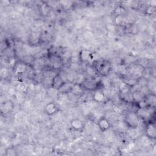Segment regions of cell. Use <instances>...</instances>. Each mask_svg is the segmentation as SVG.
Wrapping results in <instances>:
<instances>
[{"label":"cell","mask_w":156,"mask_h":156,"mask_svg":"<svg viewBox=\"0 0 156 156\" xmlns=\"http://www.w3.org/2000/svg\"><path fill=\"white\" fill-rule=\"evenodd\" d=\"M140 117L137 112H129L125 116V122L126 125L132 129H136L138 126Z\"/></svg>","instance_id":"obj_1"},{"label":"cell","mask_w":156,"mask_h":156,"mask_svg":"<svg viewBox=\"0 0 156 156\" xmlns=\"http://www.w3.org/2000/svg\"><path fill=\"white\" fill-rule=\"evenodd\" d=\"M95 68L98 73L102 76H105L109 73L111 69V65L110 63L107 60H102L97 63Z\"/></svg>","instance_id":"obj_2"},{"label":"cell","mask_w":156,"mask_h":156,"mask_svg":"<svg viewBox=\"0 0 156 156\" xmlns=\"http://www.w3.org/2000/svg\"><path fill=\"white\" fill-rule=\"evenodd\" d=\"M65 82L63 79L59 74H55L53 77L51 87L56 90H58Z\"/></svg>","instance_id":"obj_3"},{"label":"cell","mask_w":156,"mask_h":156,"mask_svg":"<svg viewBox=\"0 0 156 156\" xmlns=\"http://www.w3.org/2000/svg\"><path fill=\"white\" fill-rule=\"evenodd\" d=\"M146 135L151 139H154L156 136L155 126L152 122H149L146 126Z\"/></svg>","instance_id":"obj_4"},{"label":"cell","mask_w":156,"mask_h":156,"mask_svg":"<svg viewBox=\"0 0 156 156\" xmlns=\"http://www.w3.org/2000/svg\"><path fill=\"white\" fill-rule=\"evenodd\" d=\"M92 53L90 50L83 49L79 54V59L81 62L86 63L91 59Z\"/></svg>","instance_id":"obj_5"},{"label":"cell","mask_w":156,"mask_h":156,"mask_svg":"<svg viewBox=\"0 0 156 156\" xmlns=\"http://www.w3.org/2000/svg\"><path fill=\"white\" fill-rule=\"evenodd\" d=\"M70 125L71 128L75 131H81L83 127L84 124L83 122L79 118H74L70 122Z\"/></svg>","instance_id":"obj_6"},{"label":"cell","mask_w":156,"mask_h":156,"mask_svg":"<svg viewBox=\"0 0 156 156\" xmlns=\"http://www.w3.org/2000/svg\"><path fill=\"white\" fill-rule=\"evenodd\" d=\"M82 85L83 87L88 90H94L95 88H97L98 82H96L94 79L91 77V79H85L82 82Z\"/></svg>","instance_id":"obj_7"},{"label":"cell","mask_w":156,"mask_h":156,"mask_svg":"<svg viewBox=\"0 0 156 156\" xmlns=\"http://www.w3.org/2000/svg\"><path fill=\"white\" fill-rule=\"evenodd\" d=\"M58 110V108L57 105L52 102L48 103L44 107V112L48 115H52L56 113Z\"/></svg>","instance_id":"obj_8"},{"label":"cell","mask_w":156,"mask_h":156,"mask_svg":"<svg viewBox=\"0 0 156 156\" xmlns=\"http://www.w3.org/2000/svg\"><path fill=\"white\" fill-rule=\"evenodd\" d=\"M14 105L11 101H6L1 104V111L2 113H9L13 109Z\"/></svg>","instance_id":"obj_9"},{"label":"cell","mask_w":156,"mask_h":156,"mask_svg":"<svg viewBox=\"0 0 156 156\" xmlns=\"http://www.w3.org/2000/svg\"><path fill=\"white\" fill-rule=\"evenodd\" d=\"M98 125L99 126V128L101 129V130L103 132L107 130L110 127V122L105 117H101L98 120Z\"/></svg>","instance_id":"obj_10"},{"label":"cell","mask_w":156,"mask_h":156,"mask_svg":"<svg viewBox=\"0 0 156 156\" xmlns=\"http://www.w3.org/2000/svg\"><path fill=\"white\" fill-rule=\"evenodd\" d=\"M144 100L149 107H153L154 108L155 106V102H156V99H155V95L154 94H147L145 95Z\"/></svg>","instance_id":"obj_11"},{"label":"cell","mask_w":156,"mask_h":156,"mask_svg":"<svg viewBox=\"0 0 156 156\" xmlns=\"http://www.w3.org/2000/svg\"><path fill=\"white\" fill-rule=\"evenodd\" d=\"M132 93L133 102H135L136 104L144 99L145 95L140 90H135L134 91L132 92Z\"/></svg>","instance_id":"obj_12"},{"label":"cell","mask_w":156,"mask_h":156,"mask_svg":"<svg viewBox=\"0 0 156 156\" xmlns=\"http://www.w3.org/2000/svg\"><path fill=\"white\" fill-rule=\"evenodd\" d=\"M93 98L95 101L98 102H102L105 99V94L102 91L100 90H97L93 93Z\"/></svg>","instance_id":"obj_13"},{"label":"cell","mask_w":156,"mask_h":156,"mask_svg":"<svg viewBox=\"0 0 156 156\" xmlns=\"http://www.w3.org/2000/svg\"><path fill=\"white\" fill-rule=\"evenodd\" d=\"M74 84H71L69 82H65L62 87L58 90L61 92L66 93V92H70L72 90Z\"/></svg>","instance_id":"obj_14"},{"label":"cell","mask_w":156,"mask_h":156,"mask_svg":"<svg viewBox=\"0 0 156 156\" xmlns=\"http://www.w3.org/2000/svg\"><path fill=\"white\" fill-rule=\"evenodd\" d=\"M87 73L89 75L90 77L94 78V76L96 74V73L98 72H97L95 67H93L91 65H88L87 67Z\"/></svg>","instance_id":"obj_15"},{"label":"cell","mask_w":156,"mask_h":156,"mask_svg":"<svg viewBox=\"0 0 156 156\" xmlns=\"http://www.w3.org/2000/svg\"><path fill=\"white\" fill-rule=\"evenodd\" d=\"M4 155L5 156H16L17 155V152L13 147H8L5 149Z\"/></svg>","instance_id":"obj_16"},{"label":"cell","mask_w":156,"mask_h":156,"mask_svg":"<svg viewBox=\"0 0 156 156\" xmlns=\"http://www.w3.org/2000/svg\"><path fill=\"white\" fill-rule=\"evenodd\" d=\"M115 23L117 26H122L123 24V23L124 21V16L121 15H116L114 20Z\"/></svg>","instance_id":"obj_17"},{"label":"cell","mask_w":156,"mask_h":156,"mask_svg":"<svg viewBox=\"0 0 156 156\" xmlns=\"http://www.w3.org/2000/svg\"><path fill=\"white\" fill-rule=\"evenodd\" d=\"M71 92H72L73 93L76 95H78L79 94H80L82 92V87H80V84L79 83L74 84Z\"/></svg>","instance_id":"obj_18"},{"label":"cell","mask_w":156,"mask_h":156,"mask_svg":"<svg viewBox=\"0 0 156 156\" xmlns=\"http://www.w3.org/2000/svg\"><path fill=\"white\" fill-rule=\"evenodd\" d=\"M115 12L116 13V15H123L124 13V9H123L122 7L119 5L118 7H116V8L115 10Z\"/></svg>","instance_id":"obj_19"}]
</instances>
